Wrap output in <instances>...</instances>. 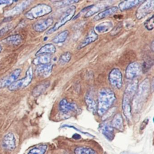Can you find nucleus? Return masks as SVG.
<instances>
[{
	"label": "nucleus",
	"mask_w": 154,
	"mask_h": 154,
	"mask_svg": "<svg viewBox=\"0 0 154 154\" xmlns=\"http://www.w3.org/2000/svg\"><path fill=\"white\" fill-rule=\"evenodd\" d=\"M116 100L115 94L109 89H103L99 92L97 112L103 116L109 110Z\"/></svg>",
	"instance_id": "obj_1"
},
{
	"label": "nucleus",
	"mask_w": 154,
	"mask_h": 154,
	"mask_svg": "<svg viewBox=\"0 0 154 154\" xmlns=\"http://www.w3.org/2000/svg\"><path fill=\"white\" fill-rule=\"evenodd\" d=\"M52 11V8L49 5L39 4L30 9L25 14V16L27 19L33 20L50 14Z\"/></svg>",
	"instance_id": "obj_2"
},
{
	"label": "nucleus",
	"mask_w": 154,
	"mask_h": 154,
	"mask_svg": "<svg viewBox=\"0 0 154 154\" xmlns=\"http://www.w3.org/2000/svg\"><path fill=\"white\" fill-rule=\"evenodd\" d=\"M76 8L75 6H71L61 16L58 21L54 25L53 27L47 31L46 35H49L57 31L59 28L64 26L67 22L71 20L75 15Z\"/></svg>",
	"instance_id": "obj_3"
},
{
	"label": "nucleus",
	"mask_w": 154,
	"mask_h": 154,
	"mask_svg": "<svg viewBox=\"0 0 154 154\" xmlns=\"http://www.w3.org/2000/svg\"><path fill=\"white\" fill-rule=\"evenodd\" d=\"M135 94L136 92L134 90L130 88H126L122 99V108L123 113L128 122L131 121L132 118L131 103Z\"/></svg>",
	"instance_id": "obj_4"
},
{
	"label": "nucleus",
	"mask_w": 154,
	"mask_h": 154,
	"mask_svg": "<svg viewBox=\"0 0 154 154\" xmlns=\"http://www.w3.org/2000/svg\"><path fill=\"white\" fill-rule=\"evenodd\" d=\"M33 78V70L32 66L29 67L24 78L17 81L8 87L11 91H15L27 87L32 82Z\"/></svg>",
	"instance_id": "obj_5"
},
{
	"label": "nucleus",
	"mask_w": 154,
	"mask_h": 154,
	"mask_svg": "<svg viewBox=\"0 0 154 154\" xmlns=\"http://www.w3.org/2000/svg\"><path fill=\"white\" fill-rule=\"evenodd\" d=\"M154 7V1L153 0L143 1L136 11V17L138 20L143 18L153 11Z\"/></svg>",
	"instance_id": "obj_6"
},
{
	"label": "nucleus",
	"mask_w": 154,
	"mask_h": 154,
	"mask_svg": "<svg viewBox=\"0 0 154 154\" xmlns=\"http://www.w3.org/2000/svg\"><path fill=\"white\" fill-rule=\"evenodd\" d=\"M59 109L61 113L65 116H69L70 114L77 113L79 112V109L76 104L69 102L66 99H63L60 101Z\"/></svg>",
	"instance_id": "obj_7"
},
{
	"label": "nucleus",
	"mask_w": 154,
	"mask_h": 154,
	"mask_svg": "<svg viewBox=\"0 0 154 154\" xmlns=\"http://www.w3.org/2000/svg\"><path fill=\"white\" fill-rule=\"evenodd\" d=\"M109 80L110 84L114 88L120 89L122 86V74L118 68H114L110 72Z\"/></svg>",
	"instance_id": "obj_8"
},
{
	"label": "nucleus",
	"mask_w": 154,
	"mask_h": 154,
	"mask_svg": "<svg viewBox=\"0 0 154 154\" xmlns=\"http://www.w3.org/2000/svg\"><path fill=\"white\" fill-rule=\"evenodd\" d=\"M21 72L20 68H17L8 75L0 81V88L8 87L17 81Z\"/></svg>",
	"instance_id": "obj_9"
},
{
	"label": "nucleus",
	"mask_w": 154,
	"mask_h": 154,
	"mask_svg": "<svg viewBox=\"0 0 154 154\" xmlns=\"http://www.w3.org/2000/svg\"><path fill=\"white\" fill-rule=\"evenodd\" d=\"M99 130L100 132L106 137L108 140L111 141L114 139V129L112 127L110 123L107 121H104L100 124Z\"/></svg>",
	"instance_id": "obj_10"
},
{
	"label": "nucleus",
	"mask_w": 154,
	"mask_h": 154,
	"mask_svg": "<svg viewBox=\"0 0 154 154\" xmlns=\"http://www.w3.org/2000/svg\"><path fill=\"white\" fill-rule=\"evenodd\" d=\"M52 18H48L46 19L41 20L38 21L33 25V29L36 32L42 33L46 30L54 23Z\"/></svg>",
	"instance_id": "obj_11"
},
{
	"label": "nucleus",
	"mask_w": 154,
	"mask_h": 154,
	"mask_svg": "<svg viewBox=\"0 0 154 154\" xmlns=\"http://www.w3.org/2000/svg\"><path fill=\"white\" fill-rule=\"evenodd\" d=\"M3 147L9 151H13L16 148V140L13 133L9 132L4 136L2 140Z\"/></svg>",
	"instance_id": "obj_12"
},
{
	"label": "nucleus",
	"mask_w": 154,
	"mask_h": 154,
	"mask_svg": "<svg viewBox=\"0 0 154 154\" xmlns=\"http://www.w3.org/2000/svg\"><path fill=\"white\" fill-rule=\"evenodd\" d=\"M31 1H25L17 5L12 9L8 11L5 13L6 17H9L18 15L23 12L31 4Z\"/></svg>",
	"instance_id": "obj_13"
},
{
	"label": "nucleus",
	"mask_w": 154,
	"mask_h": 154,
	"mask_svg": "<svg viewBox=\"0 0 154 154\" xmlns=\"http://www.w3.org/2000/svg\"><path fill=\"white\" fill-rule=\"evenodd\" d=\"M140 70L141 68L137 63L134 62L130 64L126 69V77L130 80L136 78L140 74Z\"/></svg>",
	"instance_id": "obj_14"
},
{
	"label": "nucleus",
	"mask_w": 154,
	"mask_h": 154,
	"mask_svg": "<svg viewBox=\"0 0 154 154\" xmlns=\"http://www.w3.org/2000/svg\"><path fill=\"white\" fill-rule=\"evenodd\" d=\"M112 1L102 2L100 3L96 4V5H92L91 8L88 11V12L85 14V17H90L94 14H96L99 11H100L102 10L105 8L106 7H109L111 5Z\"/></svg>",
	"instance_id": "obj_15"
},
{
	"label": "nucleus",
	"mask_w": 154,
	"mask_h": 154,
	"mask_svg": "<svg viewBox=\"0 0 154 154\" xmlns=\"http://www.w3.org/2000/svg\"><path fill=\"white\" fill-rule=\"evenodd\" d=\"M98 35L95 32L94 29L91 30L88 33V35L85 37V39L80 43V45L77 47V49L80 50L94 43L98 39Z\"/></svg>",
	"instance_id": "obj_16"
},
{
	"label": "nucleus",
	"mask_w": 154,
	"mask_h": 154,
	"mask_svg": "<svg viewBox=\"0 0 154 154\" xmlns=\"http://www.w3.org/2000/svg\"><path fill=\"white\" fill-rule=\"evenodd\" d=\"M53 68V64L51 63L38 66L36 68V74L39 77H48L52 72Z\"/></svg>",
	"instance_id": "obj_17"
},
{
	"label": "nucleus",
	"mask_w": 154,
	"mask_h": 154,
	"mask_svg": "<svg viewBox=\"0 0 154 154\" xmlns=\"http://www.w3.org/2000/svg\"><path fill=\"white\" fill-rule=\"evenodd\" d=\"M112 127L120 131L124 130V126L123 118L120 113H117L114 115L110 123Z\"/></svg>",
	"instance_id": "obj_18"
},
{
	"label": "nucleus",
	"mask_w": 154,
	"mask_h": 154,
	"mask_svg": "<svg viewBox=\"0 0 154 154\" xmlns=\"http://www.w3.org/2000/svg\"><path fill=\"white\" fill-rule=\"evenodd\" d=\"M23 41V38L19 34L12 35L6 38L2 41L3 44L11 46H17L20 45Z\"/></svg>",
	"instance_id": "obj_19"
},
{
	"label": "nucleus",
	"mask_w": 154,
	"mask_h": 154,
	"mask_svg": "<svg viewBox=\"0 0 154 154\" xmlns=\"http://www.w3.org/2000/svg\"><path fill=\"white\" fill-rule=\"evenodd\" d=\"M118 10H119L118 7H113L109 8L105 10L100 12L98 15L94 17V20L95 21H98V20L103 19L109 16H112L113 14H115L116 12H118Z\"/></svg>",
	"instance_id": "obj_20"
},
{
	"label": "nucleus",
	"mask_w": 154,
	"mask_h": 154,
	"mask_svg": "<svg viewBox=\"0 0 154 154\" xmlns=\"http://www.w3.org/2000/svg\"><path fill=\"white\" fill-rule=\"evenodd\" d=\"M56 52V48L54 45L52 44H48L42 46L35 54L36 56L41 55H50L54 54Z\"/></svg>",
	"instance_id": "obj_21"
},
{
	"label": "nucleus",
	"mask_w": 154,
	"mask_h": 154,
	"mask_svg": "<svg viewBox=\"0 0 154 154\" xmlns=\"http://www.w3.org/2000/svg\"><path fill=\"white\" fill-rule=\"evenodd\" d=\"M143 2V1H138V0L122 1L119 3L118 8L121 11H125L137 6L138 5Z\"/></svg>",
	"instance_id": "obj_22"
},
{
	"label": "nucleus",
	"mask_w": 154,
	"mask_h": 154,
	"mask_svg": "<svg viewBox=\"0 0 154 154\" xmlns=\"http://www.w3.org/2000/svg\"><path fill=\"white\" fill-rule=\"evenodd\" d=\"M50 82L48 81L43 82L38 85L33 90L32 94L35 97H38L44 93L50 85Z\"/></svg>",
	"instance_id": "obj_23"
},
{
	"label": "nucleus",
	"mask_w": 154,
	"mask_h": 154,
	"mask_svg": "<svg viewBox=\"0 0 154 154\" xmlns=\"http://www.w3.org/2000/svg\"><path fill=\"white\" fill-rule=\"evenodd\" d=\"M85 101L88 110L94 114L97 112V103L92 95L89 94H87L85 97Z\"/></svg>",
	"instance_id": "obj_24"
},
{
	"label": "nucleus",
	"mask_w": 154,
	"mask_h": 154,
	"mask_svg": "<svg viewBox=\"0 0 154 154\" xmlns=\"http://www.w3.org/2000/svg\"><path fill=\"white\" fill-rule=\"evenodd\" d=\"M51 57L50 55H41L37 56L33 60V63L35 65L40 66L50 63Z\"/></svg>",
	"instance_id": "obj_25"
},
{
	"label": "nucleus",
	"mask_w": 154,
	"mask_h": 154,
	"mask_svg": "<svg viewBox=\"0 0 154 154\" xmlns=\"http://www.w3.org/2000/svg\"><path fill=\"white\" fill-rule=\"evenodd\" d=\"M112 27V24L111 21H105L97 25L95 27V30L99 33H103L108 32Z\"/></svg>",
	"instance_id": "obj_26"
},
{
	"label": "nucleus",
	"mask_w": 154,
	"mask_h": 154,
	"mask_svg": "<svg viewBox=\"0 0 154 154\" xmlns=\"http://www.w3.org/2000/svg\"><path fill=\"white\" fill-rule=\"evenodd\" d=\"M69 34V32L68 30H64L55 37L52 40V42L55 44L63 43L68 37Z\"/></svg>",
	"instance_id": "obj_27"
},
{
	"label": "nucleus",
	"mask_w": 154,
	"mask_h": 154,
	"mask_svg": "<svg viewBox=\"0 0 154 154\" xmlns=\"http://www.w3.org/2000/svg\"><path fill=\"white\" fill-rule=\"evenodd\" d=\"M48 148L46 144H41L34 147L29 151L28 154H45Z\"/></svg>",
	"instance_id": "obj_28"
},
{
	"label": "nucleus",
	"mask_w": 154,
	"mask_h": 154,
	"mask_svg": "<svg viewBox=\"0 0 154 154\" xmlns=\"http://www.w3.org/2000/svg\"><path fill=\"white\" fill-rule=\"evenodd\" d=\"M75 154H98L93 149L85 146H79L74 150Z\"/></svg>",
	"instance_id": "obj_29"
},
{
	"label": "nucleus",
	"mask_w": 154,
	"mask_h": 154,
	"mask_svg": "<svg viewBox=\"0 0 154 154\" xmlns=\"http://www.w3.org/2000/svg\"><path fill=\"white\" fill-rule=\"evenodd\" d=\"M72 59V54L70 52H66L61 55L58 60V63L61 65H64L70 62Z\"/></svg>",
	"instance_id": "obj_30"
},
{
	"label": "nucleus",
	"mask_w": 154,
	"mask_h": 154,
	"mask_svg": "<svg viewBox=\"0 0 154 154\" xmlns=\"http://www.w3.org/2000/svg\"><path fill=\"white\" fill-rule=\"evenodd\" d=\"M78 1H62L54 2V4L57 7H64L70 6L72 4L78 3Z\"/></svg>",
	"instance_id": "obj_31"
},
{
	"label": "nucleus",
	"mask_w": 154,
	"mask_h": 154,
	"mask_svg": "<svg viewBox=\"0 0 154 154\" xmlns=\"http://www.w3.org/2000/svg\"><path fill=\"white\" fill-rule=\"evenodd\" d=\"M144 26L148 30H153L154 29V16H152L151 17L148 19L145 23Z\"/></svg>",
	"instance_id": "obj_32"
},
{
	"label": "nucleus",
	"mask_w": 154,
	"mask_h": 154,
	"mask_svg": "<svg viewBox=\"0 0 154 154\" xmlns=\"http://www.w3.org/2000/svg\"><path fill=\"white\" fill-rule=\"evenodd\" d=\"M13 26V25L12 24H10L0 29V38L3 36L4 35L8 33L10 30H11Z\"/></svg>",
	"instance_id": "obj_33"
},
{
	"label": "nucleus",
	"mask_w": 154,
	"mask_h": 154,
	"mask_svg": "<svg viewBox=\"0 0 154 154\" xmlns=\"http://www.w3.org/2000/svg\"><path fill=\"white\" fill-rule=\"evenodd\" d=\"M14 1L11 0H0V6L2 5H11L13 4Z\"/></svg>",
	"instance_id": "obj_34"
},
{
	"label": "nucleus",
	"mask_w": 154,
	"mask_h": 154,
	"mask_svg": "<svg viewBox=\"0 0 154 154\" xmlns=\"http://www.w3.org/2000/svg\"><path fill=\"white\" fill-rule=\"evenodd\" d=\"M148 119H146L144 121L142 122V124H141V126H140V130H142L144 129L145 128H146V126L148 122Z\"/></svg>",
	"instance_id": "obj_35"
},
{
	"label": "nucleus",
	"mask_w": 154,
	"mask_h": 154,
	"mask_svg": "<svg viewBox=\"0 0 154 154\" xmlns=\"http://www.w3.org/2000/svg\"><path fill=\"white\" fill-rule=\"evenodd\" d=\"M73 137L75 139H79L81 138V137L80 136V135H78V134H75L74 135V136H73Z\"/></svg>",
	"instance_id": "obj_36"
},
{
	"label": "nucleus",
	"mask_w": 154,
	"mask_h": 154,
	"mask_svg": "<svg viewBox=\"0 0 154 154\" xmlns=\"http://www.w3.org/2000/svg\"><path fill=\"white\" fill-rule=\"evenodd\" d=\"M150 47H151V50H152V51H154V41H152V43H151V45H150Z\"/></svg>",
	"instance_id": "obj_37"
},
{
	"label": "nucleus",
	"mask_w": 154,
	"mask_h": 154,
	"mask_svg": "<svg viewBox=\"0 0 154 154\" xmlns=\"http://www.w3.org/2000/svg\"><path fill=\"white\" fill-rule=\"evenodd\" d=\"M2 47L1 45H0V53H1L2 51Z\"/></svg>",
	"instance_id": "obj_38"
}]
</instances>
